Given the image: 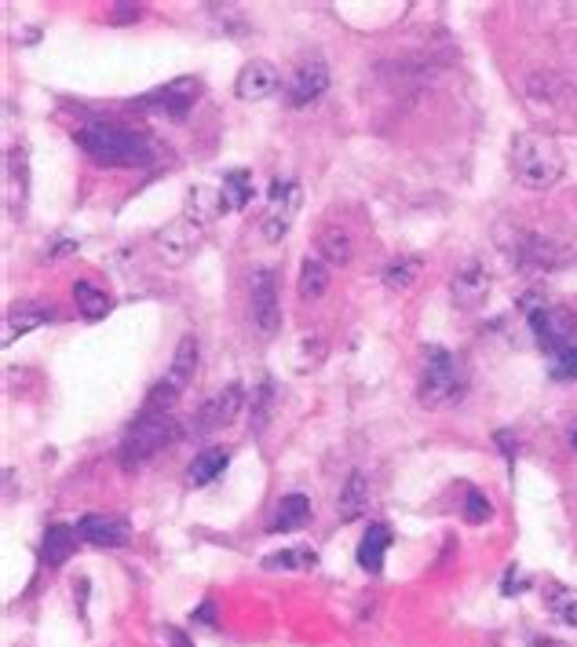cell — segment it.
Here are the masks:
<instances>
[{"label": "cell", "mask_w": 577, "mask_h": 647, "mask_svg": "<svg viewBox=\"0 0 577 647\" xmlns=\"http://www.w3.org/2000/svg\"><path fill=\"white\" fill-rule=\"evenodd\" d=\"M78 146L103 169H143L158 158V143L140 129H124L110 121H84L73 132Z\"/></svg>", "instance_id": "1"}, {"label": "cell", "mask_w": 577, "mask_h": 647, "mask_svg": "<svg viewBox=\"0 0 577 647\" xmlns=\"http://www.w3.org/2000/svg\"><path fill=\"white\" fill-rule=\"evenodd\" d=\"M563 172H567V158L548 132H519L512 140V176L523 191H551Z\"/></svg>", "instance_id": "2"}, {"label": "cell", "mask_w": 577, "mask_h": 647, "mask_svg": "<svg viewBox=\"0 0 577 647\" xmlns=\"http://www.w3.org/2000/svg\"><path fill=\"white\" fill-rule=\"evenodd\" d=\"M180 435V425H175V414H161V410H140V417L132 421L129 432L121 439V451H118V462L124 468H140L146 465L150 457H158L165 446L175 443Z\"/></svg>", "instance_id": "3"}, {"label": "cell", "mask_w": 577, "mask_h": 647, "mask_svg": "<svg viewBox=\"0 0 577 647\" xmlns=\"http://www.w3.org/2000/svg\"><path fill=\"white\" fill-rule=\"evenodd\" d=\"M464 388H468V373L464 363L446 352V347H424V373H421V403L424 406H454Z\"/></svg>", "instance_id": "4"}, {"label": "cell", "mask_w": 577, "mask_h": 647, "mask_svg": "<svg viewBox=\"0 0 577 647\" xmlns=\"http://www.w3.org/2000/svg\"><path fill=\"white\" fill-rule=\"evenodd\" d=\"M198 373V341L194 337H183L180 347L172 355V366L169 373L154 384V392L146 395V410H161V414H172V406L180 403V395L186 392V384L194 381Z\"/></svg>", "instance_id": "5"}, {"label": "cell", "mask_w": 577, "mask_h": 647, "mask_svg": "<svg viewBox=\"0 0 577 647\" xmlns=\"http://www.w3.org/2000/svg\"><path fill=\"white\" fill-rule=\"evenodd\" d=\"M300 205H304V186L293 176H279L271 183V194H267V213L260 220V234L267 242H282L288 228L296 223L300 216Z\"/></svg>", "instance_id": "6"}, {"label": "cell", "mask_w": 577, "mask_h": 647, "mask_svg": "<svg viewBox=\"0 0 577 647\" xmlns=\"http://www.w3.org/2000/svg\"><path fill=\"white\" fill-rule=\"evenodd\" d=\"M526 319H530V330L541 352L551 355L559 347L577 344V315L567 307H551V304H526Z\"/></svg>", "instance_id": "7"}, {"label": "cell", "mask_w": 577, "mask_h": 647, "mask_svg": "<svg viewBox=\"0 0 577 647\" xmlns=\"http://www.w3.org/2000/svg\"><path fill=\"white\" fill-rule=\"evenodd\" d=\"M249 315L260 337H274L282 326V301H279V279L271 267H256L249 282Z\"/></svg>", "instance_id": "8"}, {"label": "cell", "mask_w": 577, "mask_h": 647, "mask_svg": "<svg viewBox=\"0 0 577 647\" xmlns=\"http://www.w3.org/2000/svg\"><path fill=\"white\" fill-rule=\"evenodd\" d=\"M500 245L526 271H556L567 260V253L551 239H541L537 231H523V228L512 231V239H500Z\"/></svg>", "instance_id": "9"}, {"label": "cell", "mask_w": 577, "mask_h": 647, "mask_svg": "<svg viewBox=\"0 0 577 647\" xmlns=\"http://www.w3.org/2000/svg\"><path fill=\"white\" fill-rule=\"evenodd\" d=\"M198 103V81L194 78H175L169 84H161V89L146 92L143 99H135V107L143 110H154V114H165L172 121L186 118V110Z\"/></svg>", "instance_id": "10"}, {"label": "cell", "mask_w": 577, "mask_h": 647, "mask_svg": "<svg viewBox=\"0 0 577 647\" xmlns=\"http://www.w3.org/2000/svg\"><path fill=\"white\" fill-rule=\"evenodd\" d=\"M242 403H245V388L242 384H227L223 392H216L212 400L198 410V417H194V432L198 435H209V432H220V428H227L231 421L242 414Z\"/></svg>", "instance_id": "11"}, {"label": "cell", "mask_w": 577, "mask_h": 647, "mask_svg": "<svg viewBox=\"0 0 577 647\" xmlns=\"http://www.w3.org/2000/svg\"><path fill=\"white\" fill-rule=\"evenodd\" d=\"M202 231L205 223H198L194 216H175L172 223H165V231L158 234V249L161 256L169 260V264H183V260H191V253L202 242Z\"/></svg>", "instance_id": "12"}, {"label": "cell", "mask_w": 577, "mask_h": 647, "mask_svg": "<svg viewBox=\"0 0 577 647\" xmlns=\"http://www.w3.org/2000/svg\"><path fill=\"white\" fill-rule=\"evenodd\" d=\"M285 99L293 107H307V103H315V99L330 89V67H325L322 59H307V62H300V67L293 70V78H288L285 84Z\"/></svg>", "instance_id": "13"}, {"label": "cell", "mask_w": 577, "mask_h": 647, "mask_svg": "<svg viewBox=\"0 0 577 647\" xmlns=\"http://www.w3.org/2000/svg\"><path fill=\"white\" fill-rule=\"evenodd\" d=\"M279 67L267 59H253V62H245L242 73H237V81H234V92L237 99H245V103H260V99H267L279 92Z\"/></svg>", "instance_id": "14"}, {"label": "cell", "mask_w": 577, "mask_h": 647, "mask_svg": "<svg viewBox=\"0 0 577 647\" xmlns=\"http://www.w3.org/2000/svg\"><path fill=\"white\" fill-rule=\"evenodd\" d=\"M490 290H494V275L479 264V260L457 267V275L449 279V293H454L457 307H479L486 296H490Z\"/></svg>", "instance_id": "15"}, {"label": "cell", "mask_w": 577, "mask_h": 647, "mask_svg": "<svg viewBox=\"0 0 577 647\" xmlns=\"http://www.w3.org/2000/svg\"><path fill=\"white\" fill-rule=\"evenodd\" d=\"M78 534L84 542L99 545V549H121V545H129V524H124L121 516H99V513H88L78 519Z\"/></svg>", "instance_id": "16"}, {"label": "cell", "mask_w": 577, "mask_h": 647, "mask_svg": "<svg viewBox=\"0 0 577 647\" xmlns=\"http://www.w3.org/2000/svg\"><path fill=\"white\" fill-rule=\"evenodd\" d=\"M387 549H392V530H387L384 524H373L358 542V567L370 570V575H381Z\"/></svg>", "instance_id": "17"}, {"label": "cell", "mask_w": 577, "mask_h": 647, "mask_svg": "<svg viewBox=\"0 0 577 647\" xmlns=\"http://www.w3.org/2000/svg\"><path fill=\"white\" fill-rule=\"evenodd\" d=\"M227 451H220V446H209V451H202L191 462V468H186V483L191 487H209L212 479H220V472L227 468Z\"/></svg>", "instance_id": "18"}, {"label": "cell", "mask_w": 577, "mask_h": 647, "mask_svg": "<svg viewBox=\"0 0 577 647\" xmlns=\"http://www.w3.org/2000/svg\"><path fill=\"white\" fill-rule=\"evenodd\" d=\"M78 527H62V524H55V527H48V534H44V545H41V559L48 567H59V564H67L70 559V553H73V545H78Z\"/></svg>", "instance_id": "19"}, {"label": "cell", "mask_w": 577, "mask_h": 647, "mask_svg": "<svg viewBox=\"0 0 577 647\" xmlns=\"http://www.w3.org/2000/svg\"><path fill=\"white\" fill-rule=\"evenodd\" d=\"M366 502H370V479L366 472H351L344 491H341V519L344 524H351V519H358L362 513H366Z\"/></svg>", "instance_id": "20"}, {"label": "cell", "mask_w": 577, "mask_h": 647, "mask_svg": "<svg viewBox=\"0 0 577 647\" xmlns=\"http://www.w3.org/2000/svg\"><path fill=\"white\" fill-rule=\"evenodd\" d=\"M48 322H55V311L52 307H33V304H22L19 311H11L8 315V330H4V344H11L22 333H30L37 326H48Z\"/></svg>", "instance_id": "21"}, {"label": "cell", "mask_w": 577, "mask_h": 647, "mask_svg": "<svg viewBox=\"0 0 577 647\" xmlns=\"http://www.w3.org/2000/svg\"><path fill=\"white\" fill-rule=\"evenodd\" d=\"M307 516H311V502H307V497L304 494H288V497H282L279 513H274V519H271V534L296 530Z\"/></svg>", "instance_id": "22"}, {"label": "cell", "mask_w": 577, "mask_h": 647, "mask_svg": "<svg viewBox=\"0 0 577 647\" xmlns=\"http://www.w3.org/2000/svg\"><path fill=\"white\" fill-rule=\"evenodd\" d=\"M318 253H322L325 264L341 267V264H347V260H351V253H355V245H351V234L344 228H325L318 234Z\"/></svg>", "instance_id": "23"}, {"label": "cell", "mask_w": 577, "mask_h": 647, "mask_svg": "<svg viewBox=\"0 0 577 647\" xmlns=\"http://www.w3.org/2000/svg\"><path fill=\"white\" fill-rule=\"evenodd\" d=\"M220 194H223V209H245L253 202V176L245 169L227 172L220 183Z\"/></svg>", "instance_id": "24"}, {"label": "cell", "mask_w": 577, "mask_h": 647, "mask_svg": "<svg viewBox=\"0 0 577 647\" xmlns=\"http://www.w3.org/2000/svg\"><path fill=\"white\" fill-rule=\"evenodd\" d=\"M325 285H330V267H325V260L307 256L304 267H300V296H304V301H315V296L325 293Z\"/></svg>", "instance_id": "25"}, {"label": "cell", "mask_w": 577, "mask_h": 647, "mask_svg": "<svg viewBox=\"0 0 577 647\" xmlns=\"http://www.w3.org/2000/svg\"><path fill=\"white\" fill-rule=\"evenodd\" d=\"M73 301H78V311L84 319H103L110 311V301L107 293H99L92 282H78L73 285Z\"/></svg>", "instance_id": "26"}, {"label": "cell", "mask_w": 577, "mask_h": 647, "mask_svg": "<svg viewBox=\"0 0 577 647\" xmlns=\"http://www.w3.org/2000/svg\"><path fill=\"white\" fill-rule=\"evenodd\" d=\"M548 363V377L551 381H577V344L559 347V352L545 355Z\"/></svg>", "instance_id": "27"}, {"label": "cell", "mask_w": 577, "mask_h": 647, "mask_svg": "<svg viewBox=\"0 0 577 647\" xmlns=\"http://www.w3.org/2000/svg\"><path fill=\"white\" fill-rule=\"evenodd\" d=\"M417 271H421V260L417 256H398L387 264L384 271V282H387V290H406V285L417 279Z\"/></svg>", "instance_id": "28"}, {"label": "cell", "mask_w": 577, "mask_h": 647, "mask_svg": "<svg viewBox=\"0 0 577 647\" xmlns=\"http://www.w3.org/2000/svg\"><path fill=\"white\" fill-rule=\"evenodd\" d=\"M545 600H548V607H551V615L563 618V621H570V626H577V600H574V593H570V589L548 586V589H545Z\"/></svg>", "instance_id": "29"}, {"label": "cell", "mask_w": 577, "mask_h": 647, "mask_svg": "<svg viewBox=\"0 0 577 647\" xmlns=\"http://www.w3.org/2000/svg\"><path fill=\"white\" fill-rule=\"evenodd\" d=\"M271 400H274V381L263 377L256 384V395H253V432H263V425H267L271 417Z\"/></svg>", "instance_id": "30"}, {"label": "cell", "mask_w": 577, "mask_h": 647, "mask_svg": "<svg viewBox=\"0 0 577 647\" xmlns=\"http://www.w3.org/2000/svg\"><path fill=\"white\" fill-rule=\"evenodd\" d=\"M464 519L468 524H486V519L494 516V505H490V497L479 494V491H468V497H464Z\"/></svg>", "instance_id": "31"}, {"label": "cell", "mask_w": 577, "mask_h": 647, "mask_svg": "<svg viewBox=\"0 0 577 647\" xmlns=\"http://www.w3.org/2000/svg\"><path fill=\"white\" fill-rule=\"evenodd\" d=\"M267 567H315V553H274Z\"/></svg>", "instance_id": "32"}, {"label": "cell", "mask_w": 577, "mask_h": 647, "mask_svg": "<svg viewBox=\"0 0 577 647\" xmlns=\"http://www.w3.org/2000/svg\"><path fill=\"white\" fill-rule=\"evenodd\" d=\"M165 637H169V644H172V647H191V640H186L180 629H165Z\"/></svg>", "instance_id": "33"}, {"label": "cell", "mask_w": 577, "mask_h": 647, "mask_svg": "<svg viewBox=\"0 0 577 647\" xmlns=\"http://www.w3.org/2000/svg\"><path fill=\"white\" fill-rule=\"evenodd\" d=\"M198 621H202V626H212V604H202V611H198Z\"/></svg>", "instance_id": "34"}, {"label": "cell", "mask_w": 577, "mask_h": 647, "mask_svg": "<svg viewBox=\"0 0 577 647\" xmlns=\"http://www.w3.org/2000/svg\"><path fill=\"white\" fill-rule=\"evenodd\" d=\"M132 16H140V11H135V8H121L114 19H132Z\"/></svg>", "instance_id": "35"}, {"label": "cell", "mask_w": 577, "mask_h": 647, "mask_svg": "<svg viewBox=\"0 0 577 647\" xmlns=\"http://www.w3.org/2000/svg\"><path fill=\"white\" fill-rule=\"evenodd\" d=\"M567 439H570V446L577 451V425H570V432H567Z\"/></svg>", "instance_id": "36"}]
</instances>
